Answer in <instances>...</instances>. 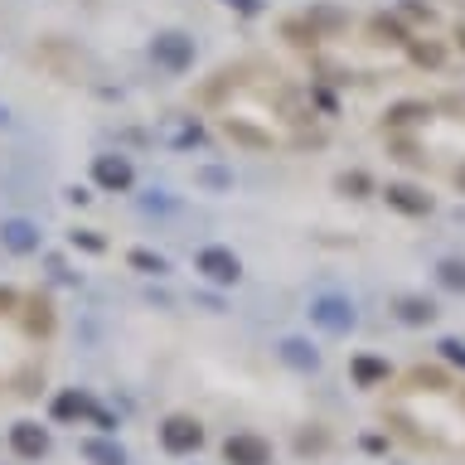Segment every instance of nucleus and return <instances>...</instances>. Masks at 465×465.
Returning <instances> with one entry per match:
<instances>
[{"mask_svg": "<svg viewBox=\"0 0 465 465\" xmlns=\"http://www.w3.org/2000/svg\"><path fill=\"white\" fill-rule=\"evenodd\" d=\"M199 102L209 107L213 126L242 151H305V145L325 141L311 102L276 68L262 64L223 68L199 93Z\"/></svg>", "mask_w": 465, "mask_h": 465, "instance_id": "nucleus-1", "label": "nucleus"}, {"mask_svg": "<svg viewBox=\"0 0 465 465\" xmlns=\"http://www.w3.org/2000/svg\"><path fill=\"white\" fill-rule=\"evenodd\" d=\"M378 417L417 456H450L465 460V373L441 363H417L383 388Z\"/></svg>", "mask_w": 465, "mask_h": 465, "instance_id": "nucleus-2", "label": "nucleus"}, {"mask_svg": "<svg viewBox=\"0 0 465 465\" xmlns=\"http://www.w3.org/2000/svg\"><path fill=\"white\" fill-rule=\"evenodd\" d=\"M228 460H242V465H267V446L252 441V436H238V441H228Z\"/></svg>", "mask_w": 465, "mask_h": 465, "instance_id": "nucleus-3", "label": "nucleus"}, {"mask_svg": "<svg viewBox=\"0 0 465 465\" xmlns=\"http://www.w3.org/2000/svg\"><path fill=\"white\" fill-rule=\"evenodd\" d=\"M15 450H20V456H44V450H49V436H44L39 427H15Z\"/></svg>", "mask_w": 465, "mask_h": 465, "instance_id": "nucleus-4", "label": "nucleus"}, {"mask_svg": "<svg viewBox=\"0 0 465 465\" xmlns=\"http://www.w3.org/2000/svg\"><path fill=\"white\" fill-rule=\"evenodd\" d=\"M194 441H199L194 421H170V427H165V446L170 450H184V446H194Z\"/></svg>", "mask_w": 465, "mask_h": 465, "instance_id": "nucleus-5", "label": "nucleus"}, {"mask_svg": "<svg viewBox=\"0 0 465 465\" xmlns=\"http://www.w3.org/2000/svg\"><path fill=\"white\" fill-rule=\"evenodd\" d=\"M97 180H102V184H112V189H122V184L131 180L126 160H97Z\"/></svg>", "mask_w": 465, "mask_h": 465, "instance_id": "nucleus-6", "label": "nucleus"}, {"mask_svg": "<svg viewBox=\"0 0 465 465\" xmlns=\"http://www.w3.org/2000/svg\"><path fill=\"white\" fill-rule=\"evenodd\" d=\"M160 58H165V64H184V58H189V44H184L180 35H165V39H160Z\"/></svg>", "mask_w": 465, "mask_h": 465, "instance_id": "nucleus-7", "label": "nucleus"}, {"mask_svg": "<svg viewBox=\"0 0 465 465\" xmlns=\"http://www.w3.org/2000/svg\"><path fill=\"white\" fill-rule=\"evenodd\" d=\"M5 242L15 247V252H29V247H35V232H29L25 223H10L5 228Z\"/></svg>", "mask_w": 465, "mask_h": 465, "instance_id": "nucleus-8", "label": "nucleus"}, {"mask_svg": "<svg viewBox=\"0 0 465 465\" xmlns=\"http://www.w3.org/2000/svg\"><path fill=\"white\" fill-rule=\"evenodd\" d=\"M203 267H213V276H232V272H238V262L223 257V252H209V257H203Z\"/></svg>", "mask_w": 465, "mask_h": 465, "instance_id": "nucleus-9", "label": "nucleus"}, {"mask_svg": "<svg viewBox=\"0 0 465 465\" xmlns=\"http://www.w3.org/2000/svg\"><path fill=\"white\" fill-rule=\"evenodd\" d=\"M83 407H87V402H83V398H73V392H68V398H58V407H54V412H58V417H78Z\"/></svg>", "mask_w": 465, "mask_h": 465, "instance_id": "nucleus-10", "label": "nucleus"}]
</instances>
